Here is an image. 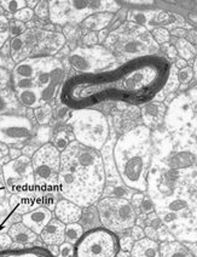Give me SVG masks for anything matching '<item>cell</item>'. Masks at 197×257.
<instances>
[{"instance_id":"cell-49","label":"cell","mask_w":197,"mask_h":257,"mask_svg":"<svg viewBox=\"0 0 197 257\" xmlns=\"http://www.w3.org/2000/svg\"><path fill=\"white\" fill-rule=\"evenodd\" d=\"M164 54H166V56L168 57V58H170V60H176V58H178V51H176V46L174 45H170L167 48V50L164 51Z\"/></svg>"},{"instance_id":"cell-58","label":"cell","mask_w":197,"mask_h":257,"mask_svg":"<svg viewBox=\"0 0 197 257\" xmlns=\"http://www.w3.org/2000/svg\"><path fill=\"white\" fill-rule=\"evenodd\" d=\"M116 257H131V253L130 252H126V251H118Z\"/></svg>"},{"instance_id":"cell-12","label":"cell","mask_w":197,"mask_h":257,"mask_svg":"<svg viewBox=\"0 0 197 257\" xmlns=\"http://www.w3.org/2000/svg\"><path fill=\"white\" fill-rule=\"evenodd\" d=\"M68 63L76 74H90L110 68L116 63V58L106 46H79L68 56Z\"/></svg>"},{"instance_id":"cell-59","label":"cell","mask_w":197,"mask_h":257,"mask_svg":"<svg viewBox=\"0 0 197 257\" xmlns=\"http://www.w3.org/2000/svg\"><path fill=\"white\" fill-rule=\"evenodd\" d=\"M170 43H164V44H162V45H160V49H161V50L162 51H166L167 50V48H168V46H170Z\"/></svg>"},{"instance_id":"cell-48","label":"cell","mask_w":197,"mask_h":257,"mask_svg":"<svg viewBox=\"0 0 197 257\" xmlns=\"http://www.w3.org/2000/svg\"><path fill=\"white\" fill-rule=\"evenodd\" d=\"M109 34H110V31H109V28H104V29H102V31L97 32V37H98V44H100V45H102V44H103L104 42H106V39H108Z\"/></svg>"},{"instance_id":"cell-26","label":"cell","mask_w":197,"mask_h":257,"mask_svg":"<svg viewBox=\"0 0 197 257\" xmlns=\"http://www.w3.org/2000/svg\"><path fill=\"white\" fill-rule=\"evenodd\" d=\"M160 257H195L185 245L179 241H164L160 244Z\"/></svg>"},{"instance_id":"cell-35","label":"cell","mask_w":197,"mask_h":257,"mask_svg":"<svg viewBox=\"0 0 197 257\" xmlns=\"http://www.w3.org/2000/svg\"><path fill=\"white\" fill-rule=\"evenodd\" d=\"M150 36L158 45H162L164 43H170V33L167 28L164 27H156L150 32Z\"/></svg>"},{"instance_id":"cell-41","label":"cell","mask_w":197,"mask_h":257,"mask_svg":"<svg viewBox=\"0 0 197 257\" xmlns=\"http://www.w3.org/2000/svg\"><path fill=\"white\" fill-rule=\"evenodd\" d=\"M194 77V71L190 66L185 67V68L179 69L176 72V79H178V83L182 84V85H186L191 81V79Z\"/></svg>"},{"instance_id":"cell-24","label":"cell","mask_w":197,"mask_h":257,"mask_svg":"<svg viewBox=\"0 0 197 257\" xmlns=\"http://www.w3.org/2000/svg\"><path fill=\"white\" fill-rule=\"evenodd\" d=\"M38 58L39 57H27L21 62L16 63L11 72L12 77L33 79L38 68Z\"/></svg>"},{"instance_id":"cell-13","label":"cell","mask_w":197,"mask_h":257,"mask_svg":"<svg viewBox=\"0 0 197 257\" xmlns=\"http://www.w3.org/2000/svg\"><path fill=\"white\" fill-rule=\"evenodd\" d=\"M2 183L11 195L36 193V181L30 158L21 156L2 166Z\"/></svg>"},{"instance_id":"cell-33","label":"cell","mask_w":197,"mask_h":257,"mask_svg":"<svg viewBox=\"0 0 197 257\" xmlns=\"http://www.w3.org/2000/svg\"><path fill=\"white\" fill-rule=\"evenodd\" d=\"M176 49L178 51V55H182V58L185 61H188L195 55V48L186 39H179Z\"/></svg>"},{"instance_id":"cell-22","label":"cell","mask_w":197,"mask_h":257,"mask_svg":"<svg viewBox=\"0 0 197 257\" xmlns=\"http://www.w3.org/2000/svg\"><path fill=\"white\" fill-rule=\"evenodd\" d=\"M115 14L110 13H96L90 15L86 17L82 22H81V29L86 33H91V32H100L104 28H108L110 23L114 20Z\"/></svg>"},{"instance_id":"cell-57","label":"cell","mask_w":197,"mask_h":257,"mask_svg":"<svg viewBox=\"0 0 197 257\" xmlns=\"http://www.w3.org/2000/svg\"><path fill=\"white\" fill-rule=\"evenodd\" d=\"M26 4H27V8L32 9V10H34V8L36 7L38 4V0H30V2H26Z\"/></svg>"},{"instance_id":"cell-1","label":"cell","mask_w":197,"mask_h":257,"mask_svg":"<svg viewBox=\"0 0 197 257\" xmlns=\"http://www.w3.org/2000/svg\"><path fill=\"white\" fill-rule=\"evenodd\" d=\"M170 71V63L158 54L133 58L97 73L69 75L60 100L73 110L109 103L142 106L161 92Z\"/></svg>"},{"instance_id":"cell-5","label":"cell","mask_w":197,"mask_h":257,"mask_svg":"<svg viewBox=\"0 0 197 257\" xmlns=\"http://www.w3.org/2000/svg\"><path fill=\"white\" fill-rule=\"evenodd\" d=\"M66 125L70 127L74 141L91 150L100 152L109 140L108 119L96 108L73 110Z\"/></svg>"},{"instance_id":"cell-6","label":"cell","mask_w":197,"mask_h":257,"mask_svg":"<svg viewBox=\"0 0 197 257\" xmlns=\"http://www.w3.org/2000/svg\"><path fill=\"white\" fill-rule=\"evenodd\" d=\"M33 168L36 191L38 195L45 197L48 194L60 195L58 193V174L60 164V152H58L50 142L40 146L30 157Z\"/></svg>"},{"instance_id":"cell-60","label":"cell","mask_w":197,"mask_h":257,"mask_svg":"<svg viewBox=\"0 0 197 257\" xmlns=\"http://www.w3.org/2000/svg\"><path fill=\"white\" fill-rule=\"evenodd\" d=\"M5 15V13H4V10H2V8L0 7V16H4Z\"/></svg>"},{"instance_id":"cell-53","label":"cell","mask_w":197,"mask_h":257,"mask_svg":"<svg viewBox=\"0 0 197 257\" xmlns=\"http://www.w3.org/2000/svg\"><path fill=\"white\" fill-rule=\"evenodd\" d=\"M8 150H10V148H8L6 145L0 142V159H2V158L8 156Z\"/></svg>"},{"instance_id":"cell-50","label":"cell","mask_w":197,"mask_h":257,"mask_svg":"<svg viewBox=\"0 0 197 257\" xmlns=\"http://www.w3.org/2000/svg\"><path fill=\"white\" fill-rule=\"evenodd\" d=\"M172 36L176 38H180V39H185V37L188 36V31L182 27H176L172 31Z\"/></svg>"},{"instance_id":"cell-20","label":"cell","mask_w":197,"mask_h":257,"mask_svg":"<svg viewBox=\"0 0 197 257\" xmlns=\"http://www.w3.org/2000/svg\"><path fill=\"white\" fill-rule=\"evenodd\" d=\"M142 118H143L144 126L152 130V127H156L164 120L166 107L164 103L156 101H150L143 104L142 107Z\"/></svg>"},{"instance_id":"cell-2","label":"cell","mask_w":197,"mask_h":257,"mask_svg":"<svg viewBox=\"0 0 197 257\" xmlns=\"http://www.w3.org/2000/svg\"><path fill=\"white\" fill-rule=\"evenodd\" d=\"M106 185L100 152L76 141H72L60 152L58 193L62 199L72 201L81 209L96 205L102 199Z\"/></svg>"},{"instance_id":"cell-21","label":"cell","mask_w":197,"mask_h":257,"mask_svg":"<svg viewBox=\"0 0 197 257\" xmlns=\"http://www.w3.org/2000/svg\"><path fill=\"white\" fill-rule=\"evenodd\" d=\"M112 150H114V140H108L106 145L102 147V150L100 151V157H102L104 171H106V183H122L118 175L116 168H115Z\"/></svg>"},{"instance_id":"cell-32","label":"cell","mask_w":197,"mask_h":257,"mask_svg":"<svg viewBox=\"0 0 197 257\" xmlns=\"http://www.w3.org/2000/svg\"><path fill=\"white\" fill-rule=\"evenodd\" d=\"M70 142H72V140L69 139L68 135H66V131H63V128H60V130L54 133V137H52V142H50V143L54 146V148H56L57 151L62 152V151H64L66 147H68V145Z\"/></svg>"},{"instance_id":"cell-27","label":"cell","mask_w":197,"mask_h":257,"mask_svg":"<svg viewBox=\"0 0 197 257\" xmlns=\"http://www.w3.org/2000/svg\"><path fill=\"white\" fill-rule=\"evenodd\" d=\"M78 223L82 227V229L85 232L88 230H91L94 228H97V227H100V215H98L97 206L92 205L84 207L82 211H81L80 220Z\"/></svg>"},{"instance_id":"cell-19","label":"cell","mask_w":197,"mask_h":257,"mask_svg":"<svg viewBox=\"0 0 197 257\" xmlns=\"http://www.w3.org/2000/svg\"><path fill=\"white\" fill-rule=\"evenodd\" d=\"M64 230L66 224H63L62 222H60L54 217L48 222V226L42 229L39 236L46 246H60V244L66 241Z\"/></svg>"},{"instance_id":"cell-25","label":"cell","mask_w":197,"mask_h":257,"mask_svg":"<svg viewBox=\"0 0 197 257\" xmlns=\"http://www.w3.org/2000/svg\"><path fill=\"white\" fill-rule=\"evenodd\" d=\"M0 257H54L46 247L30 246L21 249H11L0 253Z\"/></svg>"},{"instance_id":"cell-23","label":"cell","mask_w":197,"mask_h":257,"mask_svg":"<svg viewBox=\"0 0 197 257\" xmlns=\"http://www.w3.org/2000/svg\"><path fill=\"white\" fill-rule=\"evenodd\" d=\"M130 253L131 257H160V244L149 238H143L134 241Z\"/></svg>"},{"instance_id":"cell-10","label":"cell","mask_w":197,"mask_h":257,"mask_svg":"<svg viewBox=\"0 0 197 257\" xmlns=\"http://www.w3.org/2000/svg\"><path fill=\"white\" fill-rule=\"evenodd\" d=\"M66 80V69L54 56L38 58V68L34 75V90L39 96L40 104L48 103L58 95Z\"/></svg>"},{"instance_id":"cell-56","label":"cell","mask_w":197,"mask_h":257,"mask_svg":"<svg viewBox=\"0 0 197 257\" xmlns=\"http://www.w3.org/2000/svg\"><path fill=\"white\" fill-rule=\"evenodd\" d=\"M176 214H173V212H168V214L164 215V217L162 218V222H166V223H170V222H172L173 220H176Z\"/></svg>"},{"instance_id":"cell-51","label":"cell","mask_w":197,"mask_h":257,"mask_svg":"<svg viewBox=\"0 0 197 257\" xmlns=\"http://www.w3.org/2000/svg\"><path fill=\"white\" fill-rule=\"evenodd\" d=\"M21 156H23L22 150H18V148H10L8 150V158H10V160H15Z\"/></svg>"},{"instance_id":"cell-38","label":"cell","mask_w":197,"mask_h":257,"mask_svg":"<svg viewBox=\"0 0 197 257\" xmlns=\"http://www.w3.org/2000/svg\"><path fill=\"white\" fill-rule=\"evenodd\" d=\"M33 11L38 19L42 20V21L48 20V17H50V3L45 2V0H40V2H38L36 7L34 8Z\"/></svg>"},{"instance_id":"cell-40","label":"cell","mask_w":197,"mask_h":257,"mask_svg":"<svg viewBox=\"0 0 197 257\" xmlns=\"http://www.w3.org/2000/svg\"><path fill=\"white\" fill-rule=\"evenodd\" d=\"M34 16H36V15H34V11L32 10V9L26 7V8L21 9L20 11H17L16 14H14L11 19L17 20V21L23 22V23H27V22L33 21Z\"/></svg>"},{"instance_id":"cell-45","label":"cell","mask_w":197,"mask_h":257,"mask_svg":"<svg viewBox=\"0 0 197 257\" xmlns=\"http://www.w3.org/2000/svg\"><path fill=\"white\" fill-rule=\"evenodd\" d=\"M98 45V37L97 32H91V33H86L82 37V46H94Z\"/></svg>"},{"instance_id":"cell-11","label":"cell","mask_w":197,"mask_h":257,"mask_svg":"<svg viewBox=\"0 0 197 257\" xmlns=\"http://www.w3.org/2000/svg\"><path fill=\"white\" fill-rule=\"evenodd\" d=\"M118 235L104 227L88 230L74 245V257H116Z\"/></svg>"},{"instance_id":"cell-16","label":"cell","mask_w":197,"mask_h":257,"mask_svg":"<svg viewBox=\"0 0 197 257\" xmlns=\"http://www.w3.org/2000/svg\"><path fill=\"white\" fill-rule=\"evenodd\" d=\"M81 211H82V209H81L80 206H78L76 204L60 198V199L57 201L52 214H54L56 220H58L60 222H62L63 224L66 226V224L78 223L80 220Z\"/></svg>"},{"instance_id":"cell-30","label":"cell","mask_w":197,"mask_h":257,"mask_svg":"<svg viewBox=\"0 0 197 257\" xmlns=\"http://www.w3.org/2000/svg\"><path fill=\"white\" fill-rule=\"evenodd\" d=\"M33 112V116L36 119V124L40 125V126H45L48 122L51 121L52 119V108L48 103L46 104H40L39 107L36 108V109L32 110Z\"/></svg>"},{"instance_id":"cell-3","label":"cell","mask_w":197,"mask_h":257,"mask_svg":"<svg viewBox=\"0 0 197 257\" xmlns=\"http://www.w3.org/2000/svg\"><path fill=\"white\" fill-rule=\"evenodd\" d=\"M152 130L144 125L124 134L114 143L115 168L121 182L133 192L144 193L152 163Z\"/></svg>"},{"instance_id":"cell-8","label":"cell","mask_w":197,"mask_h":257,"mask_svg":"<svg viewBox=\"0 0 197 257\" xmlns=\"http://www.w3.org/2000/svg\"><path fill=\"white\" fill-rule=\"evenodd\" d=\"M38 124L27 109L0 115V142L8 148L22 150L36 137Z\"/></svg>"},{"instance_id":"cell-17","label":"cell","mask_w":197,"mask_h":257,"mask_svg":"<svg viewBox=\"0 0 197 257\" xmlns=\"http://www.w3.org/2000/svg\"><path fill=\"white\" fill-rule=\"evenodd\" d=\"M8 206L17 215L22 216L42 206V199L36 192L24 195H11L8 199Z\"/></svg>"},{"instance_id":"cell-47","label":"cell","mask_w":197,"mask_h":257,"mask_svg":"<svg viewBox=\"0 0 197 257\" xmlns=\"http://www.w3.org/2000/svg\"><path fill=\"white\" fill-rule=\"evenodd\" d=\"M144 234H146V238L152 239V240H158V232L156 229L152 228V227L146 226V228H144Z\"/></svg>"},{"instance_id":"cell-55","label":"cell","mask_w":197,"mask_h":257,"mask_svg":"<svg viewBox=\"0 0 197 257\" xmlns=\"http://www.w3.org/2000/svg\"><path fill=\"white\" fill-rule=\"evenodd\" d=\"M185 206V203H182L180 200H176L174 203L170 204V210H173V211H176V210H182V207Z\"/></svg>"},{"instance_id":"cell-28","label":"cell","mask_w":197,"mask_h":257,"mask_svg":"<svg viewBox=\"0 0 197 257\" xmlns=\"http://www.w3.org/2000/svg\"><path fill=\"white\" fill-rule=\"evenodd\" d=\"M133 193L134 192L127 188L124 183H106L102 198H122L130 200Z\"/></svg>"},{"instance_id":"cell-52","label":"cell","mask_w":197,"mask_h":257,"mask_svg":"<svg viewBox=\"0 0 197 257\" xmlns=\"http://www.w3.org/2000/svg\"><path fill=\"white\" fill-rule=\"evenodd\" d=\"M173 66H174L179 71V69H182V68H185V67H188V66H189V64H188V61L182 60V57H178L174 61V64H173Z\"/></svg>"},{"instance_id":"cell-36","label":"cell","mask_w":197,"mask_h":257,"mask_svg":"<svg viewBox=\"0 0 197 257\" xmlns=\"http://www.w3.org/2000/svg\"><path fill=\"white\" fill-rule=\"evenodd\" d=\"M26 32H27V25L26 23L10 19V22H8V34H10L11 39L12 38L22 37Z\"/></svg>"},{"instance_id":"cell-4","label":"cell","mask_w":197,"mask_h":257,"mask_svg":"<svg viewBox=\"0 0 197 257\" xmlns=\"http://www.w3.org/2000/svg\"><path fill=\"white\" fill-rule=\"evenodd\" d=\"M104 46L114 55L121 63L137 57L156 55L158 50V44L154 42L149 32L143 26L134 22H126L116 31L110 32Z\"/></svg>"},{"instance_id":"cell-37","label":"cell","mask_w":197,"mask_h":257,"mask_svg":"<svg viewBox=\"0 0 197 257\" xmlns=\"http://www.w3.org/2000/svg\"><path fill=\"white\" fill-rule=\"evenodd\" d=\"M8 22L10 19L4 15V16H0V50L5 46V44L10 39V34H8Z\"/></svg>"},{"instance_id":"cell-39","label":"cell","mask_w":197,"mask_h":257,"mask_svg":"<svg viewBox=\"0 0 197 257\" xmlns=\"http://www.w3.org/2000/svg\"><path fill=\"white\" fill-rule=\"evenodd\" d=\"M14 87H15L16 92L27 91V90H34V81L33 79L27 78H14Z\"/></svg>"},{"instance_id":"cell-44","label":"cell","mask_w":197,"mask_h":257,"mask_svg":"<svg viewBox=\"0 0 197 257\" xmlns=\"http://www.w3.org/2000/svg\"><path fill=\"white\" fill-rule=\"evenodd\" d=\"M57 257H74V245L64 241L58 246V255Z\"/></svg>"},{"instance_id":"cell-14","label":"cell","mask_w":197,"mask_h":257,"mask_svg":"<svg viewBox=\"0 0 197 257\" xmlns=\"http://www.w3.org/2000/svg\"><path fill=\"white\" fill-rule=\"evenodd\" d=\"M22 109H24V108L21 107L18 100H17V92L14 87L12 74L4 66H0V115L18 112Z\"/></svg>"},{"instance_id":"cell-7","label":"cell","mask_w":197,"mask_h":257,"mask_svg":"<svg viewBox=\"0 0 197 257\" xmlns=\"http://www.w3.org/2000/svg\"><path fill=\"white\" fill-rule=\"evenodd\" d=\"M50 3V20L52 25L81 23L86 17L96 13L115 14L120 10V3L112 0L96 2H48Z\"/></svg>"},{"instance_id":"cell-15","label":"cell","mask_w":197,"mask_h":257,"mask_svg":"<svg viewBox=\"0 0 197 257\" xmlns=\"http://www.w3.org/2000/svg\"><path fill=\"white\" fill-rule=\"evenodd\" d=\"M52 218H54V214L51 210L46 209L44 206H39L27 214L22 215L21 222L32 232L36 233V235H40V233L48 226Z\"/></svg>"},{"instance_id":"cell-46","label":"cell","mask_w":197,"mask_h":257,"mask_svg":"<svg viewBox=\"0 0 197 257\" xmlns=\"http://www.w3.org/2000/svg\"><path fill=\"white\" fill-rule=\"evenodd\" d=\"M128 234L134 241H138V240H140V239L146 238V234H144V228L137 226V224H134V226L130 229Z\"/></svg>"},{"instance_id":"cell-43","label":"cell","mask_w":197,"mask_h":257,"mask_svg":"<svg viewBox=\"0 0 197 257\" xmlns=\"http://www.w3.org/2000/svg\"><path fill=\"white\" fill-rule=\"evenodd\" d=\"M12 239L8 233H0V253L6 252V251L12 249Z\"/></svg>"},{"instance_id":"cell-31","label":"cell","mask_w":197,"mask_h":257,"mask_svg":"<svg viewBox=\"0 0 197 257\" xmlns=\"http://www.w3.org/2000/svg\"><path fill=\"white\" fill-rule=\"evenodd\" d=\"M84 233H85V230L82 229V227H81L79 223L66 224L64 230V240L66 243L75 245L80 240V238L82 236Z\"/></svg>"},{"instance_id":"cell-34","label":"cell","mask_w":197,"mask_h":257,"mask_svg":"<svg viewBox=\"0 0 197 257\" xmlns=\"http://www.w3.org/2000/svg\"><path fill=\"white\" fill-rule=\"evenodd\" d=\"M0 7L2 8L4 13L16 14L21 9L27 7L24 0H0Z\"/></svg>"},{"instance_id":"cell-42","label":"cell","mask_w":197,"mask_h":257,"mask_svg":"<svg viewBox=\"0 0 197 257\" xmlns=\"http://www.w3.org/2000/svg\"><path fill=\"white\" fill-rule=\"evenodd\" d=\"M133 244H134V240L130 236V234H126L124 236H118V247H120L121 251H126V252H130L132 250Z\"/></svg>"},{"instance_id":"cell-29","label":"cell","mask_w":197,"mask_h":257,"mask_svg":"<svg viewBox=\"0 0 197 257\" xmlns=\"http://www.w3.org/2000/svg\"><path fill=\"white\" fill-rule=\"evenodd\" d=\"M17 100L24 109H36L40 106L39 96L36 90H27V91L17 92Z\"/></svg>"},{"instance_id":"cell-18","label":"cell","mask_w":197,"mask_h":257,"mask_svg":"<svg viewBox=\"0 0 197 257\" xmlns=\"http://www.w3.org/2000/svg\"><path fill=\"white\" fill-rule=\"evenodd\" d=\"M8 234L12 239V243L18 245L16 249H21V247H30V246H36V243L39 238L36 233L32 232L30 228L24 226L22 222L12 224L8 230Z\"/></svg>"},{"instance_id":"cell-54","label":"cell","mask_w":197,"mask_h":257,"mask_svg":"<svg viewBox=\"0 0 197 257\" xmlns=\"http://www.w3.org/2000/svg\"><path fill=\"white\" fill-rule=\"evenodd\" d=\"M6 195H8L6 188H5V186H4V183H2V181H0V204H2V201L5 200Z\"/></svg>"},{"instance_id":"cell-9","label":"cell","mask_w":197,"mask_h":257,"mask_svg":"<svg viewBox=\"0 0 197 257\" xmlns=\"http://www.w3.org/2000/svg\"><path fill=\"white\" fill-rule=\"evenodd\" d=\"M100 226L118 235L136 224L137 212L131 201L122 198H102L96 204Z\"/></svg>"}]
</instances>
